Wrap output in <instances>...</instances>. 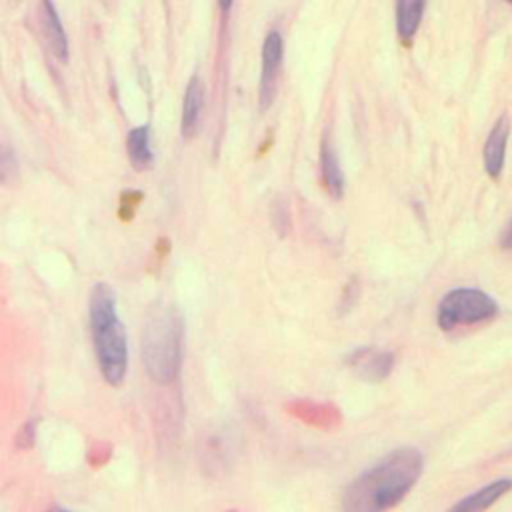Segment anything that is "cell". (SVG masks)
<instances>
[{
	"instance_id": "1",
	"label": "cell",
	"mask_w": 512,
	"mask_h": 512,
	"mask_svg": "<svg viewBox=\"0 0 512 512\" xmlns=\"http://www.w3.org/2000/svg\"><path fill=\"white\" fill-rule=\"evenodd\" d=\"M422 472L416 448H398L354 478L342 496V512H386L412 490Z\"/></svg>"
},
{
	"instance_id": "2",
	"label": "cell",
	"mask_w": 512,
	"mask_h": 512,
	"mask_svg": "<svg viewBox=\"0 0 512 512\" xmlns=\"http://www.w3.org/2000/svg\"><path fill=\"white\" fill-rule=\"evenodd\" d=\"M88 314L100 374L108 384L118 386L128 370V342L126 330L118 318L116 294L108 284H94L88 300Z\"/></svg>"
},
{
	"instance_id": "3",
	"label": "cell",
	"mask_w": 512,
	"mask_h": 512,
	"mask_svg": "<svg viewBox=\"0 0 512 512\" xmlns=\"http://www.w3.org/2000/svg\"><path fill=\"white\" fill-rule=\"evenodd\" d=\"M184 322L176 306L162 304L150 310L142 330V362L152 382L170 386L182 364Z\"/></svg>"
},
{
	"instance_id": "4",
	"label": "cell",
	"mask_w": 512,
	"mask_h": 512,
	"mask_svg": "<svg viewBox=\"0 0 512 512\" xmlns=\"http://www.w3.org/2000/svg\"><path fill=\"white\" fill-rule=\"evenodd\" d=\"M498 312V304L492 296L478 288L450 290L438 304V326L442 330H454L484 320H492Z\"/></svg>"
},
{
	"instance_id": "5",
	"label": "cell",
	"mask_w": 512,
	"mask_h": 512,
	"mask_svg": "<svg viewBox=\"0 0 512 512\" xmlns=\"http://www.w3.org/2000/svg\"><path fill=\"white\" fill-rule=\"evenodd\" d=\"M240 450L242 434L234 424L222 422L212 426L202 434V440L198 444V460L202 472L208 478L226 476L236 464Z\"/></svg>"
},
{
	"instance_id": "6",
	"label": "cell",
	"mask_w": 512,
	"mask_h": 512,
	"mask_svg": "<svg viewBox=\"0 0 512 512\" xmlns=\"http://www.w3.org/2000/svg\"><path fill=\"white\" fill-rule=\"evenodd\" d=\"M282 56H284L282 34L278 30H270L262 42V70H260V84H258L260 110H266L274 100Z\"/></svg>"
},
{
	"instance_id": "7",
	"label": "cell",
	"mask_w": 512,
	"mask_h": 512,
	"mask_svg": "<svg viewBox=\"0 0 512 512\" xmlns=\"http://www.w3.org/2000/svg\"><path fill=\"white\" fill-rule=\"evenodd\" d=\"M346 364L358 378L366 382H382L390 376L394 368V352L364 346L352 350L350 356L346 358Z\"/></svg>"
},
{
	"instance_id": "8",
	"label": "cell",
	"mask_w": 512,
	"mask_h": 512,
	"mask_svg": "<svg viewBox=\"0 0 512 512\" xmlns=\"http://www.w3.org/2000/svg\"><path fill=\"white\" fill-rule=\"evenodd\" d=\"M286 412L306 426L318 430H334L342 424L340 410L330 402H314L308 398H296L286 404Z\"/></svg>"
},
{
	"instance_id": "9",
	"label": "cell",
	"mask_w": 512,
	"mask_h": 512,
	"mask_svg": "<svg viewBox=\"0 0 512 512\" xmlns=\"http://www.w3.org/2000/svg\"><path fill=\"white\" fill-rule=\"evenodd\" d=\"M508 134H510V120L506 114H502L496 124L492 126L486 142H484V150H482V160H484V170L488 176L498 178L502 168H504V160H506V146H508Z\"/></svg>"
},
{
	"instance_id": "10",
	"label": "cell",
	"mask_w": 512,
	"mask_h": 512,
	"mask_svg": "<svg viewBox=\"0 0 512 512\" xmlns=\"http://www.w3.org/2000/svg\"><path fill=\"white\" fill-rule=\"evenodd\" d=\"M38 22H40V30H42V36H44L50 52L58 60L66 62L68 60V38H66V32L62 28L60 16H58L56 6L52 4V0H42L40 2Z\"/></svg>"
},
{
	"instance_id": "11",
	"label": "cell",
	"mask_w": 512,
	"mask_h": 512,
	"mask_svg": "<svg viewBox=\"0 0 512 512\" xmlns=\"http://www.w3.org/2000/svg\"><path fill=\"white\" fill-rule=\"evenodd\" d=\"M202 110H204V82L198 76H192L186 92H184V100H182V136L184 138H192L198 132L200 126V118H202Z\"/></svg>"
},
{
	"instance_id": "12",
	"label": "cell",
	"mask_w": 512,
	"mask_h": 512,
	"mask_svg": "<svg viewBox=\"0 0 512 512\" xmlns=\"http://www.w3.org/2000/svg\"><path fill=\"white\" fill-rule=\"evenodd\" d=\"M320 174H322V184L326 192L332 198H340L344 194V174H342L336 150L332 146V140L328 136H324L320 146Z\"/></svg>"
},
{
	"instance_id": "13",
	"label": "cell",
	"mask_w": 512,
	"mask_h": 512,
	"mask_svg": "<svg viewBox=\"0 0 512 512\" xmlns=\"http://www.w3.org/2000/svg\"><path fill=\"white\" fill-rule=\"evenodd\" d=\"M512 488V480L502 478L496 480L480 490H476L474 494H468L466 498H462L460 502H456L448 512H484L486 508H490L498 498H502L508 490Z\"/></svg>"
},
{
	"instance_id": "14",
	"label": "cell",
	"mask_w": 512,
	"mask_h": 512,
	"mask_svg": "<svg viewBox=\"0 0 512 512\" xmlns=\"http://www.w3.org/2000/svg\"><path fill=\"white\" fill-rule=\"evenodd\" d=\"M426 0H396V30L402 42H410L422 22Z\"/></svg>"
},
{
	"instance_id": "15",
	"label": "cell",
	"mask_w": 512,
	"mask_h": 512,
	"mask_svg": "<svg viewBox=\"0 0 512 512\" xmlns=\"http://www.w3.org/2000/svg\"><path fill=\"white\" fill-rule=\"evenodd\" d=\"M126 152L130 164L136 170H148L154 162V154L150 148V130L148 126H136L126 136Z\"/></svg>"
},
{
	"instance_id": "16",
	"label": "cell",
	"mask_w": 512,
	"mask_h": 512,
	"mask_svg": "<svg viewBox=\"0 0 512 512\" xmlns=\"http://www.w3.org/2000/svg\"><path fill=\"white\" fill-rule=\"evenodd\" d=\"M18 178V160L10 144L0 142V184H14Z\"/></svg>"
},
{
	"instance_id": "17",
	"label": "cell",
	"mask_w": 512,
	"mask_h": 512,
	"mask_svg": "<svg viewBox=\"0 0 512 512\" xmlns=\"http://www.w3.org/2000/svg\"><path fill=\"white\" fill-rule=\"evenodd\" d=\"M270 220H272V226L276 228V232L280 236H286L288 234V228H290V210H288V204L284 198H276L270 206Z\"/></svg>"
},
{
	"instance_id": "18",
	"label": "cell",
	"mask_w": 512,
	"mask_h": 512,
	"mask_svg": "<svg viewBox=\"0 0 512 512\" xmlns=\"http://www.w3.org/2000/svg\"><path fill=\"white\" fill-rule=\"evenodd\" d=\"M34 434H36V422H26L16 434V446L22 450H28L34 444Z\"/></svg>"
},
{
	"instance_id": "19",
	"label": "cell",
	"mask_w": 512,
	"mask_h": 512,
	"mask_svg": "<svg viewBox=\"0 0 512 512\" xmlns=\"http://www.w3.org/2000/svg\"><path fill=\"white\" fill-rule=\"evenodd\" d=\"M500 244H502V248H504V250H512V222H510V224H508V228L504 230Z\"/></svg>"
},
{
	"instance_id": "20",
	"label": "cell",
	"mask_w": 512,
	"mask_h": 512,
	"mask_svg": "<svg viewBox=\"0 0 512 512\" xmlns=\"http://www.w3.org/2000/svg\"><path fill=\"white\" fill-rule=\"evenodd\" d=\"M232 2H234V0H218V4H220V10L226 14V12L232 8Z\"/></svg>"
},
{
	"instance_id": "21",
	"label": "cell",
	"mask_w": 512,
	"mask_h": 512,
	"mask_svg": "<svg viewBox=\"0 0 512 512\" xmlns=\"http://www.w3.org/2000/svg\"><path fill=\"white\" fill-rule=\"evenodd\" d=\"M46 512H72V510H68V508H62V506H54V508H48Z\"/></svg>"
},
{
	"instance_id": "22",
	"label": "cell",
	"mask_w": 512,
	"mask_h": 512,
	"mask_svg": "<svg viewBox=\"0 0 512 512\" xmlns=\"http://www.w3.org/2000/svg\"><path fill=\"white\" fill-rule=\"evenodd\" d=\"M228 512H238V510H228Z\"/></svg>"
},
{
	"instance_id": "23",
	"label": "cell",
	"mask_w": 512,
	"mask_h": 512,
	"mask_svg": "<svg viewBox=\"0 0 512 512\" xmlns=\"http://www.w3.org/2000/svg\"><path fill=\"white\" fill-rule=\"evenodd\" d=\"M506 2H510V4H512V0H506Z\"/></svg>"
}]
</instances>
